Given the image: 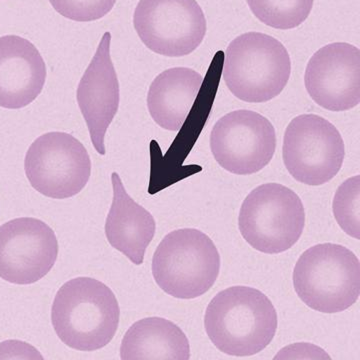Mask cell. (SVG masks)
Instances as JSON below:
<instances>
[{
  "label": "cell",
  "instance_id": "1",
  "mask_svg": "<svg viewBox=\"0 0 360 360\" xmlns=\"http://www.w3.org/2000/svg\"><path fill=\"white\" fill-rule=\"evenodd\" d=\"M277 312L257 288L232 286L220 291L205 315L206 335L220 352L251 356L266 348L276 336Z\"/></svg>",
  "mask_w": 360,
  "mask_h": 360
},
{
  "label": "cell",
  "instance_id": "2",
  "mask_svg": "<svg viewBox=\"0 0 360 360\" xmlns=\"http://www.w3.org/2000/svg\"><path fill=\"white\" fill-rule=\"evenodd\" d=\"M120 309L108 285L90 277L63 284L51 309V322L59 340L79 352L101 349L115 338Z\"/></svg>",
  "mask_w": 360,
  "mask_h": 360
},
{
  "label": "cell",
  "instance_id": "3",
  "mask_svg": "<svg viewBox=\"0 0 360 360\" xmlns=\"http://www.w3.org/2000/svg\"><path fill=\"white\" fill-rule=\"evenodd\" d=\"M290 73L288 51L264 33H243L225 51L222 77L231 94L245 103H266L278 96Z\"/></svg>",
  "mask_w": 360,
  "mask_h": 360
},
{
  "label": "cell",
  "instance_id": "4",
  "mask_svg": "<svg viewBox=\"0 0 360 360\" xmlns=\"http://www.w3.org/2000/svg\"><path fill=\"white\" fill-rule=\"evenodd\" d=\"M298 297L322 314H338L352 307L360 295V262L352 250L322 243L300 255L293 269Z\"/></svg>",
  "mask_w": 360,
  "mask_h": 360
},
{
  "label": "cell",
  "instance_id": "5",
  "mask_svg": "<svg viewBox=\"0 0 360 360\" xmlns=\"http://www.w3.org/2000/svg\"><path fill=\"white\" fill-rule=\"evenodd\" d=\"M151 269L155 283L165 293L179 300H193L217 283L220 255L205 232L177 229L161 240Z\"/></svg>",
  "mask_w": 360,
  "mask_h": 360
},
{
  "label": "cell",
  "instance_id": "6",
  "mask_svg": "<svg viewBox=\"0 0 360 360\" xmlns=\"http://www.w3.org/2000/svg\"><path fill=\"white\" fill-rule=\"evenodd\" d=\"M304 226L302 200L283 184L257 186L246 196L239 212L241 236L251 248L266 255L290 250L300 240Z\"/></svg>",
  "mask_w": 360,
  "mask_h": 360
},
{
  "label": "cell",
  "instance_id": "7",
  "mask_svg": "<svg viewBox=\"0 0 360 360\" xmlns=\"http://www.w3.org/2000/svg\"><path fill=\"white\" fill-rule=\"evenodd\" d=\"M283 162L300 184L319 186L340 172L345 146L333 123L316 115L296 116L283 137Z\"/></svg>",
  "mask_w": 360,
  "mask_h": 360
},
{
  "label": "cell",
  "instance_id": "8",
  "mask_svg": "<svg viewBox=\"0 0 360 360\" xmlns=\"http://www.w3.org/2000/svg\"><path fill=\"white\" fill-rule=\"evenodd\" d=\"M25 174L33 188L54 200H66L89 184L91 160L84 144L65 132H49L28 148Z\"/></svg>",
  "mask_w": 360,
  "mask_h": 360
},
{
  "label": "cell",
  "instance_id": "9",
  "mask_svg": "<svg viewBox=\"0 0 360 360\" xmlns=\"http://www.w3.org/2000/svg\"><path fill=\"white\" fill-rule=\"evenodd\" d=\"M135 32L148 49L168 58L193 53L205 39L207 23L196 0H141Z\"/></svg>",
  "mask_w": 360,
  "mask_h": 360
},
{
  "label": "cell",
  "instance_id": "10",
  "mask_svg": "<svg viewBox=\"0 0 360 360\" xmlns=\"http://www.w3.org/2000/svg\"><path fill=\"white\" fill-rule=\"evenodd\" d=\"M210 149L226 172L255 174L264 169L276 153V129L266 117L255 111H232L213 127Z\"/></svg>",
  "mask_w": 360,
  "mask_h": 360
},
{
  "label": "cell",
  "instance_id": "11",
  "mask_svg": "<svg viewBox=\"0 0 360 360\" xmlns=\"http://www.w3.org/2000/svg\"><path fill=\"white\" fill-rule=\"evenodd\" d=\"M58 241L45 222L20 217L0 226V277L27 285L47 276L56 264Z\"/></svg>",
  "mask_w": 360,
  "mask_h": 360
},
{
  "label": "cell",
  "instance_id": "12",
  "mask_svg": "<svg viewBox=\"0 0 360 360\" xmlns=\"http://www.w3.org/2000/svg\"><path fill=\"white\" fill-rule=\"evenodd\" d=\"M305 89L315 103L329 111H347L360 103V51L335 42L315 52L307 63Z\"/></svg>",
  "mask_w": 360,
  "mask_h": 360
},
{
  "label": "cell",
  "instance_id": "13",
  "mask_svg": "<svg viewBox=\"0 0 360 360\" xmlns=\"http://www.w3.org/2000/svg\"><path fill=\"white\" fill-rule=\"evenodd\" d=\"M110 32H105L98 49L78 84L77 98L94 148L105 155L106 131L120 108V82L110 56Z\"/></svg>",
  "mask_w": 360,
  "mask_h": 360
},
{
  "label": "cell",
  "instance_id": "14",
  "mask_svg": "<svg viewBox=\"0 0 360 360\" xmlns=\"http://www.w3.org/2000/svg\"><path fill=\"white\" fill-rule=\"evenodd\" d=\"M46 65L30 40L16 35L0 37V108L20 110L44 89Z\"/></svg>",
  "mask_w": 360,
  "mask_h": 360
},
{
  "label": "cell",
  "instance_id": "15",
  "mask_svg": "<svg viewBox=\"0 0 360 360\" xmlns=\"http://www.w3.org/2000/svg\"><path fill=\"white\" fill-rule=\"evenodd\" d=\"M111 182L113 200L105 222L106 238L132 264L141 265L155 236V217L130 198L116 172L111 174Z\"/></svg>",
  "mask_w": 360,
  "mask_h": 360
},
{
  "label": "cell",
  "instance_id": "16",
  "mask_svg": "<svg viewBox=\"0 0 360 360\" xmlns=\"http://www.w3.org/2000/svg\"><path fill=\"white\" fill-rule=\"evenodd\" d=\"M203 84L198 71L174 68L155 78L148 94L151 117L161 129L179 131L186 122Z\"/></svg>",
  "mask_w": 360,
  "mask_h": 360
},
{
  "label": "cell",
  "instance_id": "17",
  "mask_svg": "<svg viewBox=\"0 0 360 360\" xmlns=\"http://www.w3.org/2000/svg\"><path fill=\"white\" fill-rule=\"evenodd\" d=\"M122 360H188L191 345L186 333L161 317L135 322L127 331L120 347Z\"/></svg>",
  "mask_w": 360,
  "mask_h": 360
},
{
  "label": "cell",
  "instance_id": "18",
  "mask_svg": "<svg viewBox=\"0 0 360 360\" xmlns=\"http://www.w3.org/2000/svg\"><path fill=\"white\" fill-rule=\"evenodd\" d=\"M251 13L262 23L288 30L302 25L314 7V0H248Z\"/></svg>",
  "mask_w": 360,
  "mask_h": 360
},
{
  "label": "cell",
  "instance_id": "19",
  "mask_svg": "<svg viewBox=\"0 0 360 360\" xmlns=\"http://www.w3.org/2000/svg\"><path fill=\"white\" fill-rule=\"evenodd\" d=\"M333 214L340 229L347 236L360 238V176L345 180L335 194Z\"/></svg>",
  "mask_w": 360,
  "mask_h": 360
},
{
  "label": "cell",
  "instance_id": "20",
  "mask_svg": "<svg viewBox=\"0 0 360 360\" xmlns=\"http://www.w3.org/2000/svg\"><path fill=\"white\" fill-rule=\"evenodd\" d=\"M56 13L68 20L89 22L110 13L116 0H49Z\"/></svg>",
  "mask_w": 360,
  "mask_h": 360
},
{
  "label": "cell",
  "instance_id": "21",
  "mask_svg": "<svg viewBox=\"0 0 360 360\" xmlns=\"http://www.w3.org/2000/svg\"><path fill=\"white\" fill-rule=\"evenodd\" d=\"M274 359L330 360L326 350L311 343H295L279 350Z\"/></svg>",
  "mask_w": 360,
  "mask_h": 360
},
{
  "label": "cell",
  "instance_id": "22",
  "mask_svg": "<svg viewBox=\"0 0 360 360\" xmlns=\"http://www.w3.org/2000/svg\"><path fill=\"white\" fill-rule=\"evenodd\" d=\"M0 359H35L44 357L37 348L20 340H7L0 343Z\"/></svg>",
  "mask_w": 360,
  "mask_h": 360
}]
</instances>
